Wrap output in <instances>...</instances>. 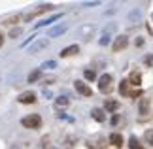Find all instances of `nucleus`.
I'll return each instance as SVG.
<instances>
[{"mask_svg":"<svg viewBox=\"0 0 153 149\" xmlns=\"http://www.w3.org/2000/svg\"><path fill=\"white\" fill-rule=\"evenodd\" d=\"M146 142H148L149 145H153V130H148V132H146Z\"/></svg>","mask_w":153,"mask_h":149,"instance_id":"nucleus-22","label":"nucleus"},{"mask_svg":"<svg viewBox=\"0 0 153 149\" xmlns=\"http://www.w3.org/2000/svg\"><path fill=\"white\" fill-rule=\"evenodd\" d=\"M110 87H111V76L110 74H104V76L98 77V89H100L102 93H108Z\"/></svg>","mask_w":153,"mask_h":149,"instance_id":"nucleus-3","label":"nucleus"},{"mask_svg":"<svg viewBox=\"0 0 153 149\" xmlns=\"http://www.w3.org/2000/svg\"><path fill=\"white\" fill-rule=\"evenodd\" d=\"M21 32H23V28H19V27H17V28H11V32H10V38H19L21 36Z\"/></svg>","mask_w":153,"mask_h":149,"instance_id":"nucleus-19","label":"nucleus"},{"mask_svg":"<svg viewBox=\"0 0 153 149\" xmlns=\"http://www.w3.org/2000/svg\"><path fill=\"white\" fill-rule=\"evenodd\" d=\"M128 45V38L127 36H117L115 42H114V51H121V49H125V47Z\"/></svg>","mask_w":153,"mask_h":149,"instance_id":"nucleus-4","label":"nucleus"},{"mask_svg":"<svg viewBox=\"0 0 153 149\" xmlns=\"http://www.w3.org/2000/svg\"><path fill=\"white\" fill-rule=\"evenodd\" d=\"M78 51H79V47H78V45H68V47H64V49L61 51V57H70V55H76Z\"/></svg>","mask_w":153,"mask_h":149,"instance_id":"nucleus-10","label":"nucleus"},{"mask_svg":"<svg viewBox=\"0 0 153 149\" xmlns=\"http://www.w3.org/2000/svg\"><path fill=\"white\" fill-rule=\"evenodd\" d=\"M74 87H76V91H78L79 94H83V96H91V94H93L91 87H87L83 81H76V83H74Z\"/></svg>","mask_w":153,"mask_h":149,"instance_id":"nucleus-5","label":"nucleus"},{"mask_svg":"<svg viewBox=\"0 0 153 149\" xmlns=\"http://www.w3.org/2000/svg\"><path fill=\"white\" fill-rule=\"evenodd\" d=\"M85 77H87V79H95V77H97L95 70H85Z\"/></svg>","mask_w":153,"mask_h":149,"instance_id":"nucleus-23","label":"nucleus"},{"mask_svg":"<svg viewBox=\"0 0 153 149\" xmlns=\"http://www.w3.org/2000/svg\"><path fill=\"white\" fill-rule=\"evenodd\" d=\"M40 77H42V70H40V68L32 70V72L28 74V83H34V81H38Z\"/></svg>","mask_w":153,"mask_h":149,"instance_id":"nucleus-14","label":"nucleus"},{"mask_svg":"<svg viewBox=\"0 0 153 149\" xmlns=\"http://www.w3.org/2000/svg\"><path fill=\"white\" fill-rule=\"evenodd\" d=\"M144 62L148 64L149 68H153V55H146V59H144Z\"/></svg>","mask_w":153,"mask_h":149,"instance_id":"nucleus-24","label":"nucleus"},{"mask_svg":"<svg viewBox=\"0 0 153 149\" xmlns=\"http://www.w3.org/2000/svg\"><path fill=\"white\" fill-rule=\"evenodd\" d=\"M66 30H68V25H66V23L57 25V27H53L51 30H49V38H57V36H61V34H64Z\"/></svg>","mask_w":153,"mask_h":149,"instance_id":"nucleus-6","label":"nucleus"},{"mask_svg":"<svg viewBox=\"0 0 153 149\" xmlns=\"http://www.w3.org/2000/svg\"><path fill=\"white\" fill-rule=\"evenodd\" d=\"M68 102H70V100L66 96H57L55 98V106H57V108H66Z\"/></svg>","mask_w":153,"mask_h":149,"instance_id":"nucleus-15","label":"nucleus"},{"mask_svg":"<svg viewBox=\"0 0 153 149\" xmlns=\"http://www.w3.org/2000/svg\"><path fill=\"white\" fill-rule=\"evenodd\" d=\"M146 110H148V102L144 100V102H140V111H142V113H146Z\"/></svg>","mask_w":153,"mask_h":149,"instance_id":"nucleus-27","label":"nucleus"},{"mask_svg":"<svg viewBox=\"0 0 153 149\" xmlns=\"http://www.w3.org/2000/svg\"><path fill=\"white\" fill-rule=\"evenodd\" d=\"M91 115H93V119H97L98 123H102L104 119H106V115H104V111H102L100 108H95V110L91 111Z\"/></svg>","mask_w":153,"mask_h":149,"instance_id":"nucleus-12","label":"nucleus"},{"mask_svg":"<svg viewBox=\"0 0 153 149\" xmlns=\"http://www.w3.org/2000/svg\"><path fill=\"white\" fill-rule=\"evenodd\" d=\"M17 100H19L21 104H32V102H36V94H34L32 91H28V93H23Z\"/></svg>","mask_w":153,"mask_h":149,"instance_id":"nucleus-7","label":"nucleus"},{"mask_svg":"<svg viewBox=\"0 0 153 149\" xmlns=\"http://www.w3.org/2000/svg\"><path fill=\"white\" fill-rule=\"evenodd\" d=\"M110 142H111V144H114L115 147H121V145H123V136H121V134H117V132H114V134L110 136Z\"/></svg>","mask_w":153,"mask_h":149,"instance_id":"nucleus-11","label":"nucleus"},{"mask_svg":"<svg viewBox=\"0 0 153 149\" xmlns=\"http://www.w3.org/2000/svg\"><path fill=\"white\" fill-rule=\"evenodd\" d=\"M128 145H131V149H142V145L138 144V140L134 138V136H132L131 140H128Z\"/></svg>","mask_w":153,"mask_h":149,"instance_id":"nucleus-20","label":"nucleus"},{"mask_svg":"<svg viewBox=\"0 0 153 149\" xmlns=\"http://www.w3.org/2000/svg\"><path fill=\"white\" fill-rule=\"evenodd\" d=\"M93 32H95V27H81L79 28V34H81V36H83V40H89V34H93Z\"/></svg>","mask_w":153,"mask_h":149,"instance_id":"nucleus-13","label":"nucleus"},{"mask_svg":"<svg viewBox=\"0 0 153 149\" xmlns=\"http://www.w3.org/2000/svg\"><path fill=\"white\" fill-rule=\"evenodd\" d=\"M100 2L98 0H93V2H83V8H93V6H98Z\"/></svg>","mask_w":153,"mask_h":149,"instance_id":"nucleus-25","label":"nucleus"},{"mask_svg":"<svg viewBox=\"0 0 153 149\" xmlns=\"http://www.w3.org/2000/svg\"><path fill=\"white\" fill-rule=\"evenodd\" d=\"M119 91H121V94H131V91H128V81L125 79V81H121V85H119Z\"/></svg>","mask_w":153,"mask_h":149,"instance_id":"nucleus-17","label":"nucleus"},{"mask_svg":"<svg viewBox=\"0 0 153 149\" xmlns=\"http://www.w3.org/2000/svg\"><path fill=\"white\" fill-rule=\"evenodd\" d=\"M119 108V102H115V100H106V110L108 111H115Z\"/></svg>","mask_w":153,"mask_h":149,"instance_id":"nucleus-16","label":"nucleus"},{"mask_svg":"<svg viewBox=\"0 0 153 149\" xmlns=\"http://www.w3.org/2000/svg\"><path fill=\"white\" fill-rule=\"evenodd\" d=\"M55 66H57V62H55V61H45V62L42 64V68H49V70H51V68H55Z\"/></svg>","mask_w":153,"mask_h":149,"instance_id":"nucleus-21","label":"nucleus"},{"mask_svg":"<svg viewBox=\"0 0 153 149\" xmlns=\"http://www.w3.org/2000/svg\"><path fill=\"white\" fill-rule=\"evenodd\" d=\"M131 81H134V85H140V74H132Z\"/></svg>","mask_w":153,"mask_h":149,"instance_id":"nucleus-26","label":"nucleus"},{"mask_svg":"<svg viewBox=\"0 0 153 149\" xmlns=\"http://www.w3.org/2000/svg\"><path fill=\"white\" fill-rule=\"evenodd\" d=\"M128 21H131L132 25H136V23H140V21H142V11H140V10H134V11H131V13H128Z\"/></svg>","mask_w":153,"mask_h":149,"instance_id":"nucleus-9","label":"nucleus"},{"mask_svg":"<svg viewBox=\"0 0 153 149\" xmlns=\"http://www.w3.org/2000/svg\"><path fill=\"white\" fill-rule=\"evenodd\" d=\"M62 17V13H55V15H51V17H48V19H44V21H40V23H36V28H40V27H48V25H51V23H55V21H59Z\"/></svg>","mask_w":153,"mask_h":149,"instance_id":"nucleus-8","label":"nucleus"},{"mask_svg":"<svg viewBox=\"0 0 153 149\" xmlns=\"http://www.w3.org/2000/svg\"><path fill=\"white\" fill-rule=\"evenodd\" d=\"M110 40H111V32H104L102 38H100V45H108Z\"/></svg>","mask_w":153,"mask_h":149,"instance_id":"nucleus-18","label":"nucleus"},{"mask_svg":"<svg viewBox=\"0 0 153 149\" xmlns=\"http://www.w3.org/2000/svg\"><path fill=\"white\" fill-rule=\"evenodd\" d=\"M21 125L25 128H40V125H42V117L38 115V113H32V115H27L21 119Z\"/></svg>","mask_w":153,"mask_h":149,"instance_id":"nucleus-1","label":"nucleus"},{"mask_svg":"<svg viewBox=\"0 0 153 149\" xmlns=\"http://www.w3.org/2000/svg\"><path fill=\"white\" fill-rule=\"evenodd\" d=\"M49 45V40H45V38H40V40H36L34 44L28 47V53H32V55H36V53H40L42 49H45V47Z\"/></svg>","mask_w":153,"mask_h":149,"instance_id":"nucleus-2","label":"nucleus"},{"mask_svg":"<svg viewBox=\"0 0 153 149\" xmlns=\"http://www.w3.org/2000/svg\"><path fill=\"white\" fill-rule=\"evenodd\" d=\"M2 44H4V36L0 34V47H2Z\"/></svg>","mask_w":153,"mask_h":149,"instance_id":"nucleus-28","label":"nucleus"}]
</instances>
